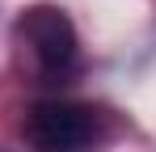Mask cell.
I'll use <instances>...</instances> for the list:
<instances>
[{
  "instance_id": "obj_1",
  "label": "cell",
  "mask_w": 156,
  "mask_h": 152,
  "mask_svg": "<svg viewBox=\"0 0 156 152\" xmlns=\"http://www.w3.org/2000/svg\"><path fill=\"white\" fill-rule=\"evenodd\" d=\"M26 144L34 152H93V144L101 139V123L97 110L80 106V101H34L26 110Z\"/></svg>"
},
{
  "instance_id": "obj_2",
  "label": "cell",
  "mask_w": 156,
  "mask_h": 152,
  "mask_svg": "<svg viewBox=\"0 0 156 152\" xmlns=\"http://www.w3.org/2000/svg\"><path fill=\"white\" fill-rule=\"evenodd\" d=\"M17 34L26 38L30 55L38 59V68L47 76H68L80 59V42H76V30L68 21L63 9L55 4H34L26 9V17L17 21Z\"/></svg>"
}]
</instances>
